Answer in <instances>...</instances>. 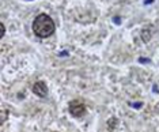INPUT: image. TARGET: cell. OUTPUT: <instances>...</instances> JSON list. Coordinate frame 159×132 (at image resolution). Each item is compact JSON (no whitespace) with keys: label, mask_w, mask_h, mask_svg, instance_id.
Segmentation results:
<instances>
[{"label":"cell","mask_w":159,"mask_h":132,"mask_svg":"<svg viewBox=\"0 0 159 132\" xmlns=\"http://www.w3.org/2000/svg\"><path fill=\"white\" fill-rule=\"evenodd\" d=\"M55 21L48 14H39L33 21V33L39 38H48L55 33Z\"/></svg>","instance_id":"obj_1"},{"label":"cell","mask_w":159,"mask_h":132,"mask_svg":"<svg viewBox=\"0 0 159 132\" xmlns=\"http://www.w3.org/2000/svg\"><path fill=\"white\" fill-rule=\"evenodd\" d=\"M68 111H70V113L74 117H82L87 109H86V105L82 100H74L68 105Z\"/></svg>","instance_id":"obj_2"},{"label":"cell","mask_w":159,"mask_h":132,"mask_svg":"<svg viewBox=\"0 0 159 132\" xmlns=\"http://www.w3.org/2000/svg\"><path fill=\"white\" fill-rule=\"evenodd\" d=\"M31 90H33V93L35 95H38L39 98H45L46 95H48V86H46L45 82H42V80H38V82H35L33 87H31Z\"/></svg>","instance_id":"obj_3"},{"label":"cell","mask_w":159,"mask_h":132,"mask_svg":"<svg viewBox=\"0 0 159 132\" xmlns=\"http://www.w3.org/2000/svg\"><path fill=\"white\" fill-rule=\"evenodd\" d=\"M0 27H2V37H4V34H6V27H4V25L0 23Z\"/></svg>","instance_id":"obj_4"}]
</instances>
